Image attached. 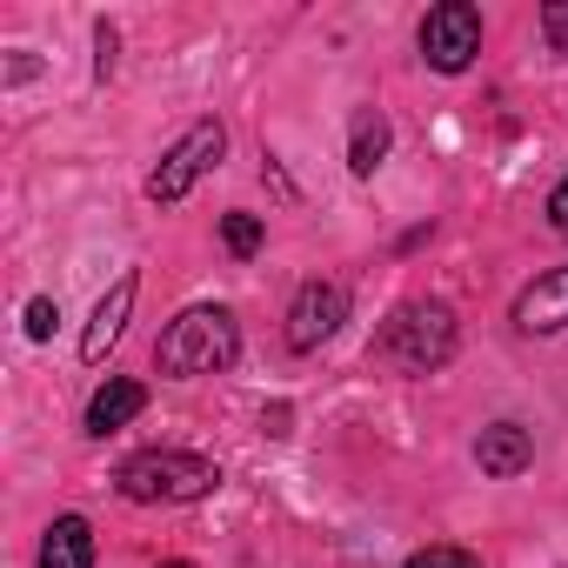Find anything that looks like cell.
Returning <instances> with one entry per match:
<instances>
[{
	"instance_id": "cell-18",
	"label": "cell",
	"mask_w": 568,
	"mask_h": 568,
	"mask_svg": "<svg viewBox=\"0 0 568 568\" xmlns=\"http://www.w3.org/2000/svg\"><path fill=\"white\" fill-rule=\"evenodd\" d=\"M94 41H101V61H94V74H101V81H108V68H114V28H101V34H94Z\"/></svg>"
},
{
	"instance_id": "cell-19",
	"label": "cell",
	"mask_w": 568,
	"mask_h": 568,
	"mask_svg": "<svg viewBox=\"0 0 568 568\" xmlns=\"http://www.w3.org/2000/svg\"><path fill=\"white\" fill-rule=\"evenodd\" d=\"M161 568H194V561H161Z\"/></svg>"
},
{
	"instance_id": "cell-2",
	"label": "cell",
	"mask_w": 568,
	"mask_h": 568,
	"mask_svg": "<svg viewBox=\"0 0 568 568\" xmlns=\"http://www.w3.org/2000/svg\"><path fill=\"white\" fill-rule=\"evenodd\" d=\"M121 495L128 501H141V508H154V501H201V495H214L221 488V468L207 462V455H187V448H148V455H128L121 462Z\"/></svg>"
},
{
	"instance_id": "cell-4",
	"label": "cell",
	"mask_w": 568,
	"mask_h": 568,
	"mask_svg": "<svg viewBox=\"0 0 568 568\" xmlns=\"http://www.w3.org/2000/svg\"><path fill=\"white\" fill-rule=\"evenodd\" d=\"M221 154H227V128H221V121H194V128L161 154V168L148 174V201L174 207V201H181V194H187V187H194Z\"/></svg>"
},
{
	"instance_id": "cell-5",
	"label": "cell",
	"mask_w": 568,
	"mask_h": 568,
	"mask_svg": "<svg viewBox=\"0 0 568 568\" xmlns=\"http://www.w3.org/2000/svg\"><path fill=\"white\" fill-rule=\"evenodd\" d=\"M475 54H481V14L468 8V0H442V8H428V21H422V61L435 74H462Z\"/></svg>"
},
{
	"instance_id": "cell-10",
	"label": "cell",
	"mask_w": 568,
	"mask_h": 568,
	"mask_svg": "<svg viewBox=\"0 0 568 568\" xmlns=\"http://www.w3.org/2000/svg\"><path fill=\"white\" fill-rule=\"evenodd\" d=\"M141 408H148V388L128 382V375H114V382L94 388V402H88V435H114V428H128Z\"/></svg>"
},
{
	"instance_id": "cell-9",
	"label": "cell",
	"mask_w": 568,
	"mask_h": 568,
	"mask_svg": "<svg viewBox=\"0 0 568 568\" xmlns=\"http://www.w3.org/2000/svg\"><path fill=\"white\" fill-rule=\"evenodd\" d=\"M475 462H481V475H495V481H515V475L535 462V442H528V428H521V422H495V428H481V442H475Z\"/></svg>"
},
{
	"instance_id": "cell-13",
	"label": "cell",
	"mask_w": 568,
	"mask_h": 568,
	"mask_svg": "<svg viewBox=\"0 0 568 568\" xmlns=\"http://www.w3.org/2000/svg\"><path fill=\"white\" fill-rule=\"evenodd\" d=\"M221 241H227L234 254H254V247H261V221H254V214H227V221H221Z\"/></svg>"
},
{
	"instance_id": "cell-14",
	"label": "cell",
	"mask_w": 568,
	"mask_h": 568,
	"mask_svg": "<svg viewBox=\"0 0 568 568\" xmlns=\"http://www.w3.org/2000/svg\"><path fill=\"white\" fill-rule=\"evenodd\" d=\"M408 568H481V561H475L468 548H448V541H442V548H422V555H408Z\"/></svg>"
},
{
	"instance_id": "cell-1",
	"label": "cell",
	"mask_w": 568,
	"mask_h": 568,
	"mask_svg": "<svg viewBox=\"0 0 568 568\" xmlns=\"http://www.w3.org/2000/svg\"><path fill=\"white\" fill-rule=\"evenodd\" d=\"M234 355H241V328H234V315H227L221 302L181 308V315L168 322L161 348H154L161 375H214V368H227Z\"/></svg>"
},
{
	"instance_id": "cell-8",
	"label": "cell",
	"mask_w": 568,
	"mask_h": 568,
	"mask_svg": "<svg viewBox=\"0 0 568 568\" xmlns=\"http://www.w3.org/2000/svg\"><path fill=\"white\" fill-rule=\"evenodd\" d=\"M134 295H141V281L121 274L114 288L94 302V322H88V335H81V355H88V362H108V348L121 342V328H128V315H134Z\"/></svg>"
},
{
	"instance_id": "cell-6",
	"label": "cell",
	"mask_w": 568,
	"mask_h": 568,
	"mask_svg": "<svg viewBox=\"0 0 568 568\" xmlns=\"http://www.w3.org/2000/svg\"><path fill=\"white\" fill-rule=\"evenodd\" d=\"M342 322H348V288H342V281H302V295L288 308V348L315 355Z\"/></svg>"
},
{
	"instance_id": "cell-15",
	"label": "cell",
	"mask_w": 568,
	"mask_h": 568,
	"mask_svg": "<svg viewBox=\"0 0 568 568\" xmlns=\"http://www.w3.org/2000/svg\"><path fill=\"white\" fill-rule=\"evenodd\" d=\"M541 34H548L555 54H568V0H548L541 8Z\"/></svg>"
},
{
	"instance_id": "cell-3",
	"label": "cell",
	"mask_w": 568,
	"mask_h": 568,
	"mask_svg": "<svg viewBox=\"0 0 568 568\" xmlns=\"http://www.w3.org/2000/svg\"><path fill=\"white\" fill-rule=\"evenodd\" d=\"M375 355L395 368V375H435L448 355H455V308L442 302H408L388 315V328L375 335Z\"/></svg>"
},
{
	"instance_id": "cell-12",
	"label": "cell",
	"mask_w": 568,
	"mask_h": 568,
	"mask_svg": "<svg viewBox=\"0 0 568 568\" xmlns=\"http://www.w3.org/2000/svg\"><path fill=\"white\" fill-rule=\"evenodd\" d=\"M388 161V114L382 108H362L355 114V141H348V168L355 174H375Z\"/></svg>"
},
{
	"instance_id": "cell-17",
	"label": "cell",
	"mask_w": 568,
	"mask_h": 568,
	"mask_svg": "<svg viewBox=\"0 0 568 568\" xmlns=\"http://www.w3.org/2000/svg\"><path fill=\"white\" fill-rule=\"evenodd\" d=\"M548 221H555V227H561V234H568V181H561V187H555V194H548Z\"/></svg>"
},
{
	"instance_id": "cell-7",
	"label": "cell",
	"mask_w": 568,
	"mask_h": 568,
	"mask_svg": "<svg viewBox=\"0 0 568 568\" xmlns=\"http://www.w3.org/2000/svg\"><path fill=\"white\" fill-rule=\"evenodd\" d=\"M515 328L521 335H561L568 328V267L528 281V288L515 295Z\"/></svg>"
},
{
	"instance_id": "cell-11",
	"label": "cell",
	"mask_w": 568,
	"mask_h": 568,
	"mask_svg": "<svg viewBox=\"0 0 568 568\" xmlns=\"http://www.w3.org/2000/svg\"><path fill=\"white\" fill-rule=\"evenodd\" d=\"M41 568H94V528L81 515H61L41 535Z\"/></svg>"
},
{
	"instance_id": "cell-16",
	"label": "cell",
	"mask_w": 568,
	"mask_h": 568,
	"mask_svg": "<svg viewBox=\"0 0 568 568\" xmlns=\"http://www.w3.org/2000/svg\"><path fill=\"white\" fill-rule=\"evenodd\" d=\"M54 322H61V308H54L48 295H34V302H28V335H34V342H48V335H54Z\"/></svg>"
}]
</instances>
